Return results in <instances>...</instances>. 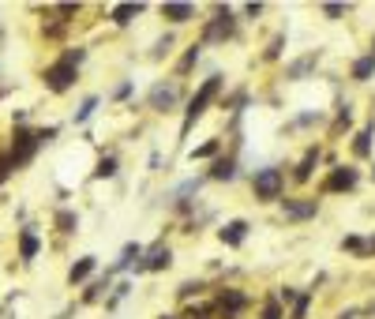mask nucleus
Masks as SVG:
<instances>
[{"instance_id": "0eeeda50", "label": "nucleus", "mask_w": 375, "mask_h": 319, "mask_svg": "<svg viewBox=\"0 0 375 319\" xmlns=\"http://www.w3.org/2000/svg\"><path fill=\"white\" fill-rule=\"evenodd\" d=\"M357 184V169H349V166H338L327 177V192H349Z\"/></svg>"}, {"instance_id": "393cba45", "label": "nucleus", "mask_w": 375, "mask_h": 319, "mask_svg": "<svg viewBox=\"0 0 375 319\" xmlns=\"http://www.w3.org/2000/svg\"><path fill=\"white\" fill-rule=\"evenodd\" d=\"M11 173H16V166H11V154H0V184H4Z\"/></svg>"}, {"instance_id": "c85d7f7f", "label": "nucleus", "mask_w": 375, "mask_h": 319, "mask_svg": "<svg viewBox=\"0 0 375 319\" xmlns=\"http://www.w3.org/2000/svg\"><path fill=\"white\" fill-rule=\"evenodd\" d=\"M281 45H286V38H281V34H278V38H274V42H271V49H266V57H271V60H274V57H278V53H281Z\"/></svg>"}, {"instance_id": "c756f323", "label": "nucleus", "mask_w": 375, "mask_h": 319, "mask_svg": "<svg viewBox=\"0 0 375 319\" xmlns=\"http://www.w3.org/2000/svg\"><path fill=\"white\" fill-rule=\"evenodd\" d=\"M323 11L330 19H338V16H345V4H323Z\"/></svg>"}, {"instance_id": "39448f33", "label": "nucleus", "mask_w": 375, "mask_h": 319, "mask_svg": "<svg viewBox=\"0 0 375 319\" xmlns=\"http://www.w3.org/2000/svg\"><path fill=\"white\" fill-rule=\"evenodd\" d=\"M225 38H233V11L218 8V19L203 31V42H225Z\"/></svg>"}, {"instance_id": "bb28decb", "label": "nucleus", "mask_w": 375, "mask_h": 319, "mask_svg": "<svg viewBox=\"0 0 375 319\" xmlns=\"http://www.w3.org/2000/svg\"><path fill=\"white\" fill-rule=\"evenodd\" d=\"M308 301H312V297H297V308H293V319H308Z\"/></svg>"}, {"instance_id": "f257e3e1", "label": "nucleus", "mask_w": 375, "mask_h": 319, "mask_svg": "<svg viewBox=\"0 0 375 319\" xmlns=\"http://www.w3.org/2000/svg\"><path fill=\"white\" fill-rule=\"evenodd\" d=\"M218 90H222V75H210L207 83L195 90V98H192V105H188V113H184V136L192 131V124L199 121V117L207 113V105H210L214 98H218Z\"/></svg>"}, {"instance_id": "9d476101", "label": "nucleus", "mask_w": 375, "mask_h": 319, "mask_svg": "<svg viewBox=\"0 0 375 319\" xmlns=\"http://www.w3.org/2000/svg\"><path fill=\"white\" fill-rule=\"evenodd\" d=\"M169 263H173V252L165 244H158V248H151V256H146L139 267L143 271H162V267H169Z\"/></svg>"}, {"instance_id": "423d86ee", "label": "nucleus", "mask_w": 375, "mask_h": 319, "mask_svg": "<svg viewBox=\"0 0 375 319\" xmlns=\"http://www.w3.org/2000/svg\"><path fill=\"white\" fill-rule=\"evenodd\" d=\"M177 98H180V87L177 83H158L151 90V105H154L158 113H165L169 105H177Z\"/></svg>"}, {"instance_id": "a211bd4d", "label": "nucleus", "mask_w": 375, "mask_h": 319, "mask_svg": "<svg viewBox=\"0 0 375 319\" xmlns=\"http://www.w3.org/2000/svg\"><path fill=\"white\" fill-rule=\"evenodd\" d=\"M136 259H143V248H139V244H128L124 252H120V259H116V267H113V271H128Z\"/></svg>"}, {"instance_id": "5701e85b", "label": "nucleus", "mask_w": 375, "mask_h": 319, "mask_svg": "<svg viewBox=\"0 0 375 319\" xmlns=\"http://www.w3.org/2000/svg\"><path fill=\"white\" fill-rule=\"evenodd\" d=\"M57 225H60L64 233H75V215H72V210H60V215H57Z\"/></svg>"}, {"instance_id": "dca6fc26", "label": "nucleus", "mask_w": 375, "mask_h": 319, "mask_svg": "<svg viewBox=\"0 0 375 319\" xmlns=\"http://www.w3.org/2000/svg\"><path fill=\"white\" fill-rule=\"evenodd\" d=\"M139 11H143V4H116V8L109 11V16H113V23H116V26H128L131 19L139 16Z\"/></svg>"}, {"instance_id": "f8f14e48", "label": "nucleus", "mask_w": 375, "mask_h": 319, "mask_svg": "<svg viewBox=\"0 0 375 319\" xmlns=\"http://www.w3.org/2000/svg\"><path fill=\"white\" fill-rule=\"evenodd\" d=\"M94 267H98V259H94V256H83L79 263H72L68 282H72V286H75V282H83V278H90V274H94Z\"/></svg>"}, {"instance_id": "cd10ccee", "label": "nucleus", "mask_w": 375, "mask_h": 319, "mask_svg": "<svg viewBox=\"0 0 375 319\" xmlns=\"http://www.w3.org/2000/svg\"><path fill=\"white\" fill-rule=\"evenodd\" d=\"M263 319H281V304H278V301H271V304L263 308Z\"/></svg>"}, {"instance_id": "1a4fd4ad", "label": "nucleus", "mask_w": 375, "mask_h": 319, "mask_svg": "<svg viewBox=\"0 0 375 319\" xmlns=\"http://www.w3.org/2000/svg\"><path fill=\"white\" fill-rule=\"evenodd\" d=\"M218 237H222V244H229V248L244 244V237H248V222H244V218H237V222H225Z\"/></svg>"}, {"instance_id": "72a5a7b5", "label": "nucleus", "mask_w": 375, "mask_h": 319, "mask_svg": "<svg viewBox=\"0 0 375 319\" xmlns=\"http://www.w3.org/2000/svg\"><path fill=\"white\" fill-rule=\"evenodd\" d=\"M162 319H173V315H162Z\"/></svg>"}, {"instance_id": "473e14b6", "label": "nucleus", "mask_w": 375, "mask_h": 319, "mask_svg": "<svg viewBox=\"0 0 375 319\" xmlns=\"http://www.w3.org/2000/svg\"><path fill=\"white\" fill-rule=\"evenodd\" d=\"M371 57H375V45H371Z\"/></svg>"}, {"instance_id": "4be33fe9", "label": "nucleus", "mask_w": 375, "mask_h": 319, "mask_svg": "<svg viewBox=\"0 0 375 319\" xmlns=\"http://www.w3.org/2000/svg\"><path fill=\"white\" fill-rule=\"evenodd\" d=\"M368 139H371V131H360L357 143H353V151H357L360 158H368V154H371V143H368Z\"/></svg>"}, {"instance_id": "a878e982", "label": "nucleus", "mask_w": 375, "mask_h": 319, "mask_svg": "<svg viewBox=\"0 0 375 319\" xmlns=\"http://www.w3.org/2000/svg\"><path fill=\"white\" fill-rule=\"evenodd\" d=\"M195 60H199V45H192V49L184 53V60H180V72H188V68H192Z\"/></svg>"}, {"instance_id": "ddd939ff", "label": "nucleus", "mask_w": 375, "mask_h": 319, "mask_svg": "<svg viewBox=\"0 0 375 319\" xmlns=\"http://www.w3.org/2000/svg\"><path fill=\"white\" fill-rule=\"evenodd\" d=\"M162 16L169 23H188V19H195V8L192 4H162Z\"/></svg>"}, {"instance_id": "20e7f679", "label": "nucleus", "mask_w": 375, "mask_h": 319, "mask_svg": "<svg viewBox=\"0 0 375 319\" xmlns=\"http://www.w3.org/2000/svg\"><path fill=\"white\" fill-rule=\"evenodd\" d=\"M75 83V64L72 60H57V64H49L45 68V87L53 90V94H64V90H68Z\"/></svg>"}, {"instance_id": "b1692460", "label": "nucleus", "mask_w": 375, "mask_h": 319, "mask_svg": "<svg viewBox=\"0 0 375 319\" xmlns=\"http://www.w3.org/2000/svg\"><path fill=\"white\" fill-rule=\"evenodd\" d=\"M218 147H222V143H218V139H210V143H203V147H195L192 158H210V154H218Z\"/></svg>"}, {"instance_id": "2f4dec72", "label": "nucleus", "mask_w": 375, "mask_h": 319, "mask_svg": "<svg viewBox=\"0 0 375 319\" xmlns=\"http://www.w3.org/2000/svg\"><path fill=\"white\" fill-rule=\"evenodd\" d=\"M368 248H371V252H375V237H371V244H368Z\"/></svg>"}, {"instance_id": "aec40b11", "label": "nucleus", "mask_w": 375, "mask_h": 319, "mask_svg": "<svg viewBox=\"0 0 375 319\" xmlns=\"http://www.w3.org/2000/svg\"><path fill=\"white\" fill-rule=\"evenodd\" d=\"M94 109H98V98H87L83 105H79V113H75V124H87L94 117Z\"/></svg>"}, {"instance_id": "9b49d317", "label": "nucleus", "mask_w": 375, "mask_h": 319, "mask_svg": "<svg viewBox=\"0 0 375 319\" xmlns=\"http://www.w3.org/2000/svg\"><path fill=\"white\" fill-rule=\"evenodd\" d=\"M38 252H42V241H38V237H34L31 229H23V233H19V259L31 263V259L38 256Z\"/></svg>"}, {"instance_id": "6ab92c4d", "label": "nucleus", "mask_w": 375, "mask_h": 319, "mask_svg": "<svg viewBox=\"0 0 375 319\" xmlns=\"http://www.w3.org/2000/svg\"><path fill=\"white\" fill-rule=\"evenodd\" d=\"M315 162H319V147H312V151L300 158V166H297V180H308V177H312V166H315Z\"/></svg>"}, {"instance_id": "412c9836", "label": "nucleus", "mask_w": 375, "mask_h": 319, "mask_svg": "<svg viewBox=\"0 0 375 319\" xmlns=\"http://www.w3.org/2000/svg\"><path fill=\"white\" fill-rule=\"evenodd\" d=\"M94 177H116V158H102L98 169H94Z\"/></svg>"}, {"instance_id": "7ed1b4c3", "label": "nucleus", "mask_w": 375, "mask_h": 319, "mask_svg": "<svg viewBox=\"0 0 375 319\" xmlns=\"http://www.w3.org/2000/svg\"><path fill=\"white\" fill-rule=\"evenodd\" d=\"M42 147L38 143V131H31V128H16V136H11V166H26L34 158V151Z\"/></svg>"}, {"instance_id": "7c9ffc66", "label": "nucleus", "mask_w": 375, "mask_h": 319, "mask_svg": "<svg viewBox=\"0 0 375 319\" xmlns=\"http://www.w3.org/2000/svg\"><path fill=\"white\" fill-rule=\"evenodd\" d=\"M345 248H349V252H364V241H360V237H345Z\"/></svg>"}, {"instance_id": "6e6552de", "label": "nucleus", "mask_w": 375, "mask_h": 319, "mask_svg": "<svg viewBox=\"0 0 375 319\" xmlns=\"http://www.w3.org/2000/svg\"><path fill=\"white\" fill-rule=\"evenodd\" d=\"M315 210H319L315 199H286V218H293V222L315 218Z\"/></svg>"}, {"instance_id": "f03ea898", "label": "nucleus", "mask_w": 375, "mask_h": 319, "mask_svg": "<svg viewBox=\"0 0 375 319\" xmlns=\"http://www.w3.org/2000/svg\"><path fill=\"white\" fill-rule=\"evenodd\" d=\"M281 188H286V177H281V169H274V166L256 169V177H251V192H256V199L271 203V199L281 195Z\"/></svg>"}, {"instance_id": "f3484780", "label": "nucleus", "mask_w": 375, "mask_h": 319, "mask_svg": "<svg viewBox=\"0 0 375 319\" xmlns=\"http://www.w3.org/2000/svg\"><path fill=\"white\" fill-rule=\"evenodd\" d=\"M371 75H375V57L368 53V57H360V60L353 64V79H357V83H368Z\"/></svg>"}, {"instance_id": "2eb2a0df", "label": "nucleus", "mask_w": 375, "mask_h": 319, "mask_svg": "<svg viewBox=\"0 0 375 319\" xmlns=\"http://www.w3.org/2000/svg\"><path fill=\"white\" fill-rule=\"evenodd\" d=\"M237 177V162L233 158H218V162L210 166V180H233Z\"/></svg>"}, {"instance_id": "4468645a", "label": "nucleus", "mask_w": 375, "mask_h": 319, "mask_svg": "<svg viewBox=\"0 0 375 319\" xmlns=\"http://www.w3.org/2000/svg\"><path fill=\"white\" fill-rule=\"evenodd\" d=\"M240 308H244V297H240V293H233V289H229V293H222V301H218V312H222L225 319H233Z\"/></svg>"}]
</instances>
